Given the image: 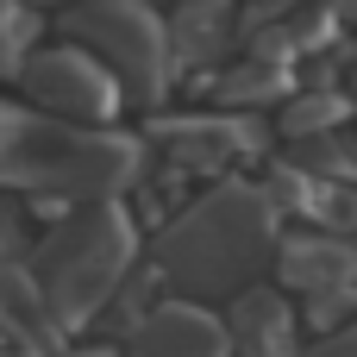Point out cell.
Returning a JSON list of instances; mask_svg holds the SVG:
<instances>
[{
  "label": "cell",
  "mask_w": 357,
  "mask_h": 357,
  "mask_svg": "<svg viewBox=\"0 0 357 357\" xmlns=\"http://www.w3.org/2000/svg\"><path fill=\"white\" fill-rule=\"evenodd\" d=\"M132 251H138V232L132 220L113 207V201H94L82 207L75 220H63L44 245V295H50V314L56 326H88L126 282L132 270Z\"/></svg>",
  "instance_id": "obj_2"
},
{
  "label": "cell",
  "mask_w": 357,
  "mask_h": 357,
  "mask_svg": "<svg viewBox=\"0 0 357 357\" xmlns=\"http://www.w3.org/2000/svg\"><path fill=\"white\" fill-rule=\"evenodd\" d=\"M69 357H113V351H69Z\"/></svg>",
  "instance_id": "obj_15"
},
{
  "label": "cell",
  "mask_w": 357,
  "mask_h": 357,
  "mask_svg": "<svg viewBox=\"0 0 357 357\" xmlns=\"http://www.w3.org/2000/svg\"><path fill=\"white\" fill-rule=\"evenodd\" d=\"M6 245H13V213H6V201H0V257H6Z\"/></svg>",
  "instance_id": "obj_13"
},
{
  "label": "cell",
  "mask_w": 357,
  "mask_h": 357,
  "mask_svg": "<svg viewBox=\"0 0 357 357\" xmlns=\"http://www.w3.org/2000/svg\"><path fill=\"white\" fill-rule=\"evenodd\" d=\"M82 38H94V50H107L113 82H126L132 94H163L169 75V31L138 6V0H94L88 13L69 19Z\"/></svg>",
  "instance_id": "obj_3"
},
{
  "label": "cell",
  "mask_w": 357,
  "mask_h": 357,
  "mask_svg": "<svg viewBox=\"0 0 357 357\" xmlns=\"http://www.w3.org/2000/svg\"><path fill=\"white\" fill-rule=\"evenodd\" d=\"M295 314H289V301L282 295H264V289H251V295H238V307H232V351L245 357H295Z\"/></svg>",
  "instance_id": "obj_7"
},
{
  "label": "cell",
  "mask_w": 357,
  "mask_h": 357,
  "mask_svg": "<svg viewBox=\"0 0 357 357\" xmlns=\"http://www.w3.org/2000/svg\"><path fill=\"white\" fill-rule=\"evenodd\" d=\"M345 113H351V107H345L339 94H295V100H289V113H282V126H289L295 138H307V144H314V138H333Z\"/></svg>",
  "instance_id": "obj_10"
},
{
  "label": "cell",
  "mask_w": 357,
  "mask_h": 357,
  "mask_svg": "<svg viewBox=\"0 0 357 357\" xmlns=\"http://www.w3.org/2000/svg\"><path fill=\"white\" fill-rule=\"evenodd\" d=\"M314 357H357V320H345L333 339H320V345H314Z\"/></svg>",
  "instance_id": "obj_12"
},
{
  "label": "cell",
  "mask_w": 357,
  "mask_h": 357,
  "mask_svg": "<svg viewBox=\"0 0 357 357\" xmlns=\"http://www.w3.org/2000/svg\"><path fill=\"white\" fill-rule=\"evenodd\" d=\"M0 326H19V333L50 339L56 314H50V295H44V276H38V270L0 264Z\"/></svg>",
  "instance_id": "obj_8"
},
{
  "label": "cell",
  "mask_w": 357,
  "mask_h": 357,
  "mask_svg": "<svg viewBox=\"0 0 357 357\" xmlns=\"http://www.w3.org/2000/svg\"><path fill=\"white\" fill-rule=\"evenodd\" d=\"M282 282L301 289L307 301H333V295H357V251L339 232H307L282 245Z\"/></svg>",
  "instance_id": "obj_6"
},
{
  "label": "cell",
  "mask_w": 357,
  "mask_h": 357,
  "mask_svg": "<svg viewBox=\"0 0 357 357\" xmlns=\"http://www.w3.org/2000/svg\"><path fill=\"white\" fill-rule=\"evenodd\" d=\"M326 6H333V13H351V6H357V0H326Z\"/></svg>",
  "instance_id": "obj_14"
},
{
  "label": "cell",
  "mask_w": 357,
  "mask_h": 357,
  "mask_svg": "<svg viewBox=\"0 0 357 357\" xmlns=\"http://www.w3.org/2000/svg\"><path fill=\"white\" fill-rule=\"evenodd\" d=\"M276 245V207L264 188H213L207 201H195L157 245V276L188 289V295H226L245 289V276L257 270V257Z\"/></svg>",
  "instance_id": "obj_1"
},
{
  "label": "cell",
  "mask_w": 357,
  "mask_h": 357,
  "mask_svg": "<svg viewBox=\"0 0 357 357\" xmlns=\"http://www.w3.org/2000/svg\"><path fill=\"white\" fill-rule=\"evenodd\" d=\"M0 357H44V339L19 333V326H0Z\"/></svg>",
  "instance_id": "obj_11"
},
{
  "label": "cell",
  "mask_w": 357,
  "mask_h": 357,
  "mask_svg": "<svg viewBox=\"0 0 357 357\" xmlns=\"http://www.w3.org/2000/svg\"><path fill=\"white\" fill-rule=\"evenodd\" d=\"M126 357H232V326L195 301H157L132 326Z\"/></svg>",
  "instance_id": "obj_5"
},
{
  "label": "cell",
  "mask_w": 357,
  "mask_h": 357,
  "mask_svg": "<svg viewBox=\"0 0 357 357\" xmlns=\"http://www.w3.org/2000/svg\"><path fill=\"white\" fill-rule=\"evenodd\" d=\"M25 88L50 113L82 119V126H100L119 107L113 69H100V56H82V50H38V56H25Z\"/></svg>",
  "instance_id": "obj_4"
},
{
  "label": "cell",
  "mask_w": 357,
  "mask_h": 357,
  "mask_svg": "<svg viewBox=\"0 0 357 357\" xmlns=\"http://www.w3.org/2000/svg\"><path fill=\"white\" fill-rule=\"evenodd\" d=\"M276 94H289V69H282V56H245L232 75H220V100L226 107H245V100H276Z\"/></svg>",
  "instance_id": "obj_9"
}]
</instances>
